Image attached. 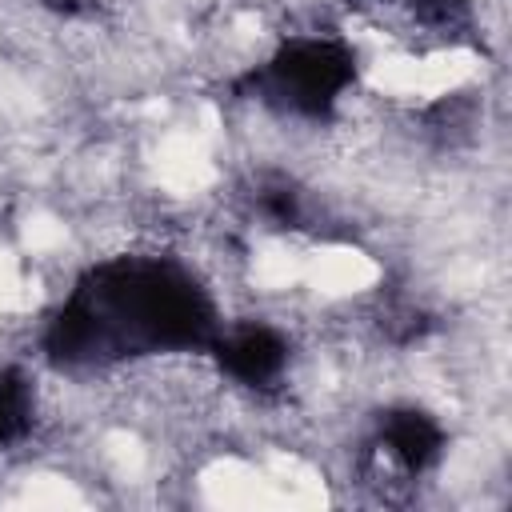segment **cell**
<instances>
[{
    "mask_svg": "<svg viewBox=\"0 0 512 512\" xmlns=\"http://www.w3.org/2000/svg\"><path fill=\"white\" fill-rule=\"evenodd\" d=\"M216 332V300L184 264L112 256L60 300L44 328V356L60 368H96L156 352H208Z\"/></svg>",
    "mask_w": 512,
    "mask_h": 512,
    "instance_id": "obj_1",
    "label": "cell"
},
{
    "mask_svg": "<svg viewBox=\"0 0 512 512\" xmlns=\"http://www.w3.org/2000/svg\"><path fill=\"white\" fill-rule=\"evenodd\" d=\"M48 12H56V16H80V12H88L96 0H40Z\"/></svg>",
    "mask_w": 512,
    "mask_h": 512,
    "instance_id": "obj_8",
    "label": "cell"
},
{
    "mask_svg": "<svg viewBox=\"0 0 512 512\" xmlns=\"http://www.w3.org/2000/svg\"><path fill=\"white\" fill-rule=\"evenodd\" d=\"M352 84L356 48L340 36H292L236 80L240 96L300 120H328Z\"/></svg>",
    "mask_w": 512,
    "mask_h": 512,
    "instance_id": "obj_2",
    "label": "cell"
},
{
    "mask_svg": "<svg viewBox=\"0 0 512 512\" xmlns=\"http://www.w3.org/2000/svg\"><path fill=\"white\" fill-rule=\"evenodd\" d=\"M260 212L272 216L284 228H296L300 224V196H296V188H288V184H264L260 188Z\"/></svg>",
    "mask_w": 512,
    "mask_h": 512,
    "instance_id": "obj_6",
    "label": "cell"
},
{
    "mask_svg": "<svg viewBox=\"0 0 512 512\" xmlns=\"http://www.w3.org/2000/svg\"><path fill=\"white\" fill-rule=\"evenodd\" d=\"M32 416H36L32 380L20 368H0V452L32 432Z\"/></svg>",
    "mask_w": 512,
    "mask_h": 512,
    "instance_id": "obj_5",
    "label": "cell"
},
{
    "mask_svg": "<svg viewBox=\"0 0 512 512\" xmlns=\"http://www.w3.org/2000/svg\"><path fill=\"white\" fill-rule=\"evenodd\" d=\"M212 360L220 364V372L244 388H276L288 372V340L280 328L272 324H236V328H220L212 340Z\"/></svg>",
    "mask_w": 512,
    "mask_h": 512,
    "instance_id": "obj_3",
    "label": "cell"
},
{
    "mask_svg": "<svg viewBox=\"0 0 512 512\" xmlns=\"http://www.w3.org/2000/svg\"><path fill=\"white\" fill-rule=\"evenodd\" d=\"M376 448L408 476L428 472L444 452V424L416 404H396L376 420Z\"/></svg>",
    "mask_w": 512,
    "mask_h": 512,
    "instance_id": "obj_4",
    "label": "cell"
},
{
    "mask_svg": "<svg viewBox=\"0 0 512 512\" xmlns=\"http://www.w3.org/2000/svg\"><path fill=\"white\" fill-rule=\"evenodd\" d=\"M412 16H416L424 28L444 32V28L464 24L468 4H464V0H412Z\"/></svg>",
    "mask_w": 512,
    "mask_h": 512,
    "instance_id": "obj_7",
    "label": "cell"
}]
</instances>
